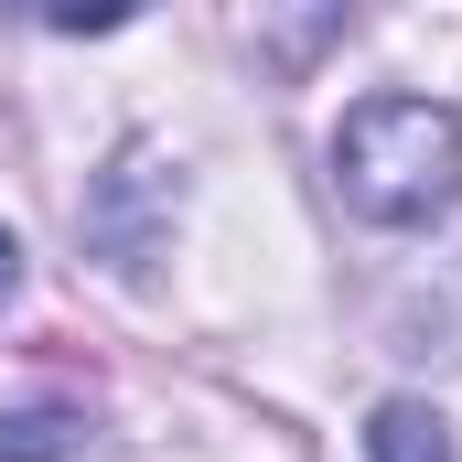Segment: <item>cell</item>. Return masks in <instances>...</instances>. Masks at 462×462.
I'll use <instances>...</instances> for the list:
<instances>
[{
  "mask_svg": "<svg viewBox=\"0 0 462 462\" xmlns=\"http://www.w3.org/2000/svg\"><path fill=\"white\" fill-rule=\"evenodd\" d=\"M334 194L365 226H430L462 194V118L430 97H365L334 129Z\"/></svg>",
  "mask_w": 462,
  "mask_h": 462,
  "instance_id": "cell-1",
  "label": "cell"
},
{
  "mask_svg": "<svg viewBox=\"0 0 462 462\" xmlns=\"http://www.w3.org/2000/svg\"><path fill=\"white\" fill-rule=\"evenodd\" d=\"M162 236H172V172H162V151H118V172L87 194V247L118 280H151Z\"/></svg>",
  "mask_w": 462,
  "mask_h": 462,
  "instance_id": "cell-2",
  "label": "cell"
},
{
  "mask_svg": "<svg viewBox=\"0 0 462 462\" xmlns=\"http://www.w3.org/2000/svg\"><path fill=\"white\" fill-rule=\"evenodd\" d=\"M365 462H452V420L420 409V398H387L365 420Z\"/></svg>",
  "mask_w": 462,
  "mask_h": 462,
  "instance_id": "cell-3",
  "label": "cell"
},
{
  "mask_svg": "<svg viewBox=\"0 0 462 462\" xmlns=\"http://www.w3.org/2000/svg\"><path fill=\"white\" fill-rule=\"evenodd\" d=\"M87 452V409H0V462H65Z\"/></svg>",
  "mask_w": 462,
  "mask_h": 462,
  "instance_id": "cell-4",
  "label": "cell"
},
{
  "mask_svg": "<svg viewBox=\"0 0 462 462\" xmlns=\"http://www.w3.org/2000/svg\"><path fill=\"white\" fill-rule=\"evenodd\" d=\"M11 291H22V236L0 226V312H11Z\"/></svg>",
  "mask_w": 462,
  "mask_h": 462,
  "instance_id": "cell-5",
  "label": "cell"
}]
</instances>
